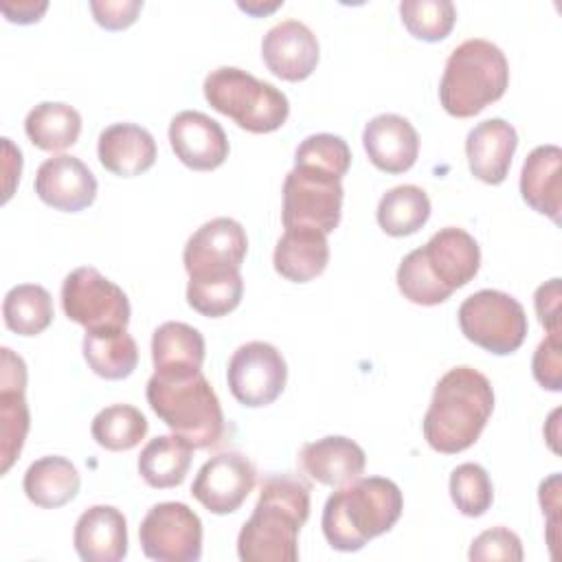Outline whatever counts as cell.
<instances>
[{
	"label": "cell",
	"mask_w": 562,
	"mask_h": 562,
	"mask_svg": "<svg viewBox=\"0 0 562 562\" xmlns=\"http://www.w3.org/2000/svg\"><path fill=\"white\" fill-rule=\"evenodd\" d=\"M310 518V485L294 474H268L237 536L244 562H296L299 531Z\"/></svg>",
	"instance_id": "1"
},
{
	"label": "cell",
	"mask_w": 562,
	"mask_h": 562,
	"mask_svg": "<svg viewBox=\"0 0 562 562\" xmlns=\"http://www.w3.org/2000/svg\"><path fill=\"white\" fill-rule=\"evenodd\" d=\"M492 411L494 389L490 380L468 364L452 367L435 384L422 422L424 439L437 452H463L476 443Z\"/></svg>",
	"instance_id": "2"
},
{
	"label": "cell",
	"mask_w": 562,
	"mask_h": 562,
	"mask_svg": "<svg viewBox=\"0 0 562 562\" xmlns=\"http://www.w3.org/2000/svg\"><path fill=\"white\" fill-rule=\"evenodd\" d=\"M481 268L476 239L459 228H439L422 248L411 250L397 268V288L411 303L439 305Z\"/></svg>",
	"instance_id": "3"
},
{
	"label": "cell",
	"mask_w": 562,
	"mask_h": 562,
	"mask_svg": "<svg viewBox=\"0 0 562 562\" xmlns=\"http://www.w3.org/2000/svg\"><path fill=\"white\" fill-rule=\"evenodd\" d=\"M402 507L404 498L397 483L384 476H358L325 501L321 527L331 549L351 553L391 531Z\"/></svg>",
	"instance_id": "4"
},
{
	"label": "cell",
	"mask_w": 562,
	"mask_h": 562,
	"mask_svg": "<svg viewBox=\"0 0 562 562\" xmlns=\"http://www.w3.org/2000/svg\"><path fill=\"white\" fill-rule=\"evenodd\" d=\"M145 395L151 411L193 450L211 448L222 439V404L202 369L182 375L154 371L147 380Z\"/></svg>",
	"instance_id": "5"
},
{
	"label": "cell",
	"mask_w": 562,
	"mask_h": 562,
	"mask_svg": "<svg viewBox=\"0 0 562 562\" xmlns=\"http://www.w3.org/2000/svg\"><path fill=\"white\" fill-rule=\"evenodd\" d=\"M507 83L509 64L505 53L490 40L472 37L448 55L439 81V101L448 114L468 119L498 101Z\"/></svg>",
	"instance_id": "6"
},
{
	"label": "cell",
	"mask_w": 562,
	"mask_h": 562,
	"mask_svg": "<svg viewBox=\"0 0 562 562\" xmlns=\"http://www.w3.org/2000/svg\"><path fill=\"white\" fill-rule=\"evenodd\" d=\"M202 88L211 108L233 119L246 132L268 134L288 121V97L241 68L220 66L206 75Z\"/></svg>",
	"instance_id": "7"
},
{
	"label": "cell",
	"mask_w": 562,
	"mask_h": 562,
	"mask_svg": "<svg viewBox=\"0 0 562 562\" xmlns=\"http://www.w3.org/2000/svg\"><path fill=\"white\" fill-rule=\"evenodd\" d=\"M459 327L463 336L490 353H514L527 338L525 307L507 292L479 290L459 305Z\"/></svg>",
	"instance_id": "8"
},
{
	"label": "cell",
	"mask_w": 562,
	"mask_h": 562,
	"mask_svg": "<svg viewBox=\"0 0 562 562\" xmlns=\"http://www.w3.org/2000/svg\"><path fill=\"white\" fill-rule=\"evenodd\" d=\"M342 195V178L316 167L294 165L283 180V226L316 228L329 235L340 224Z\"/></svg>",
	"instance_id": "9"
},
{
	"label": "cell",
	"mask_w": 562,
	"mask_h": 562,
	"mask_svg": "<svg viewBox=\"0 0 562 562\" xmlns=\"http://www.w3.org/2000/svg\"><path fill=\"white\" fill-rule=\"evenodd\" d=\"M61 307L86 331L127 329L132 314L127 294L92 266H81L66 274L61 283Z\"/></svg>",
	"instance_id": "10"
},
{
	"label": "cell",
	"mask_w": 562,
	"mask_h": 562,
	"mask_svg": "<svg viewBox=\"0 0 562 562\" xmlns=\"http://www.w3.org/2000/svg\"><path fill=\"white\" fill-rule=\"evenodd\" d=\"M138 540L151 560L195 562L202 558V520L184 503H158L140 520Z\"/></svg>",
	"instance_id": "11"
},
{
	"label": "cell",
	"mask_w": 562,
	"mask_h": 562,
	"mask_svg": "<svg viewBox=\"0 0 562 562\" xmlns=\"http://www.w3.org/2000/svg\"><path fill=\"white\" fill-rule=\"evenodd\" d=\"M226 380L233 397L239 404L259 408L272 404L283 393L288 382V364L274 345L250 340L233 351Z\"/></svg>",
	"instance_id": "12"
},
{
	"label": "cell",
	"mask_w": 562,
	"mask_h": 562,
	"mask_svg": "<svg viewBox=\"0 0 562 562\" xmlns=\"http://www.w3.org/2000/svg\"><path fill=\"white\" fill-rule=\"evenodd\" d=\"M257 483L252 461L241 452H220L202 463L191 494L211 514H231L241 507Z\"/></svg>",
	"instance_id": "13"
},
{
	"label": "cell",
	"mask_w": 562,
	"mask_h": 562,
	"mask_svg": "<svg viewBox=\"0 0 562 562\" xmlns=\"http://www.w3.org/2000/svg\"><path fill=\"white\" fill-rule=\"evenodd\" d=\"M0 362V472L7 474L13 461L20 457L29 426V404L24 397L26 389V364L9 347H2Z\"/></svg>",
	"instance_id": "14"
},
{
	"label": "cell",
	"mask_w": 562,
	"mask_h": 562,
	"mask_svg": "<svg viewBox=\"0 0 562 562\" xmlns=\"http://www.w3.org/2000/svg\"><path fill=\"white\" fill-rule=\"evenodd\" d=\"M169 143L176 158L195 171L217 169L231 149L224 127L198 110H182L171 119Z\"/></svg>",
	"instance_id": "15"
},
{
	"label": "cell",
	"mask_w": 562,
	"mask_h": 562,
	"mask_svg": "<svg viewBox=\"0 0 562 562\" xmlns=\"http://www.w3.org/2000/svg\"><path fill=\"white\" fill-rule=\"evenodd\" d=\"M321 46L314 31L301 20H281L261 40V57L268 70L285 81L307 79L318 64Z\"/></svg>",
	"instance_id": "16"
},
{
	"label": "cell",
	"mask_w": 562,
	"mask_h": 562,
	"mask_svg": "<svg viewBox=\"0 0 562 562\" xmlns=\"http://www.w3.org/2000/svg\"><path fill=\"white\" fill-rule=\"evenodd\" d=\"M35 193L57 211L77 213L94 202L97 178L77 156L57 154L37 167Z\"/></svg>",
	"instance_id": "17"
},
{
	"label": "cell",
	"mask_w": 562,
	"mask_h": 562,
	"mask_svg": "<svg viewBox=\"0 0 562 562\" xmlns=\"http://www.w3.org/2000/svg\"><path fill=\"white\" fill-rule=\"evenodd\" d=\"M248 250L244 226L233 217H213L204 222L184 244V270H226L239 268Z\"/></svg>",
	"instance_id": "18"
},
{
	"label": "cell",
	"mask_w": 562,
	"mask_h": 562,
	"mask_svg": "<svg viewBox=\"0 0 562 562\" xmlns=\"http://www.w3.org/2000/svg\"><path fill=\"white\" fill-rule=\"evenodd\" d=\"M362 145L369 160L386 173L408 171L419 154V136L413 123L400 114H378L362 132Z\"/></svg>",
	"instance_id": "19"
},
{
	"label": "cell",
	"mask_w": 562,
	"mask_h": 562,
	"mask_svg": "<svg viewBox=\"0 0 562 562\" xmlns=\"http://www.w3.org/2000/svg\"><path fill=\"white\" fill-rule=\"evenodd\" d=\"M518 134L505 119H485L468 132L465 156L470 171L485 184H501L512 167Z\"/></svg>",
	"instance_id": "20"
},
{
	"label": "cell",
	"mask_w": 562,
	"mask_h": 562,
	"mask_svg": "<svg viewBox=\"0 0 562 562\" xmlns=\"http://www.w3.org/2000/svg\"><path fill=\"white\" fill-rule=\"evenodd\" d=\"M299 463L312 481L327 487H340L364 472L367 454L353 439L329 435L305 443L299 452Z\"/></svg>",
	"instance_id": "21"
},
{
	"label": "cell",
	"mask_w": 562,
	"mask_h": 562,
	"mask_svg": "<svg viewBox=\"0 0 562 562\" xmlns=\"http://www.w3.org/2000/svg\"><path fill=\"white\" fill-rule=\"evenodd\" d=\"M72 542L86 562H119L127 555V520L112 505H92L77 518Z\"/></svg>",
	"instance_id": "22"
},
{
	"label": "cell",
	"mask_w": 562,
	"mask_h": 562,
	"mask_svg": "<svg viewBox=\"0 0 562 562\" xmlns=\"http://www.w3.org/2000/svg\"><path fill=\"white\" fill-rule=\"evenodd\" d=\"M154 136L136 123H112L99 134L97 156L99 162L121 178L145 173L156 162Z\"/></svg>",
	"instance_id": "23"
},
{
	"label": "cell",
	"mask_w": 562,
	"mask_h": 562,
	"mask_svg": "<svg viewBox=\"0 0 562 562\" xmlns=\"http://www.w3.org/2000/svg\"><path fill=\"white\" fill-rule=\"evenodd\" d=\"M329 261L327 235L316 228H285L274 246V270L294 283H307L323 274Z\"/></svg>",
	"instance_id": "24"
},
{
	"label": "cell",
	"mask_w": 562,
	"mask_h": 562,
	"mask_svg": "<svg viewBox=\"0 0 562 562\" xmlns=\"http://www.w3.org/2000/svg\"><path fill=\"white\" fill-rule=\"evenodd\" d=\"M562 149L558 145H538L529 151L520 171V195L538 213L560 222V180Z\"/></svg>",
	"instance_id": "25"
},
{
	"label": "cell",
	"mask_w": 562,
	"mask_h": 562,
	"mask_svg": "<svg viewBox=\"0 0 562 562\" xmlns=\"http://www.w3.org/2000/svg\"><path fill=\"white\" fill-rule=\"evenodd\" d=\"M206 356L204 336L187 323L167 321L154 329L151 362L156 373L182 375L202 369Z\"/></svg>",
	"instance_id": "26"
},
{
	"label": "cell",
	"mask_w": 562,
	"mask_h": 562,
	"mask_svg": "<svg viewBox=\"0 0 562 562\" xmlns=\"http://www.w3.org/2000/svg\"><path fill=\"white\" fill-rule=\"evenodd\" d=\"M81 479L75 463L59 454H48L33 461L24 472L26 498L44 509H55L70 503L79 492Z\"/></svg>",
	"instance_id": "27"
},
{
	"label": "cell",
	"mask_w": 562,
	"mask_h": 562,
	"mask_svg": "<svg viewBox=\"0 0 562 562\" xmlns=\"http://www.w3.org/2000/svg\"><path fill=\"white\" fill-rule=\"evenodd\" d=\"M244 294V279L239 268L198 270L189 274L187 303L209 318L231 314Z\"/></svg>",
	"instance_id": "28"
},
{
	"label": "cell",
	"mask_w": 562,
	"mask_h": 562,
	"mask_svg": "<svg viewBox=\"0 0 562 562\" xmlns=\"http://www.w3.org/2000/svg\"><path fill=\"white\" fill-rule=\"evenodd\" d=\"M191 446L178 435H158L138 454V474L149 487L169 490L184 481L191 465Z\"/></svg>",
	"instance_id": "29"
},
{
	"label": "cell",
	"mask_w": 562,
	"mask_h": 562,
	"mask_svg": "<svg viewBox=\"0 0 562 562\" xmlns=\"http://www.w3.org/2000/svg\"><path fill=\"white\" fill-rule=\"evenodd\" d=\"M29 140L44 151H61L77 143L81 114L61 101H42L24 119Z\"/></svg>",
	"instance_id": "30"
},
{
	"label": "cell",
	"mask_w": 562,
	"mask_h": 562,
	"mask_svg": "<svg viewBox=\"0 0 562 562\" xmlns=\"http://www.w3.org/2000/svg\"><path fill=\"white\" fill-rule=\"evenodd\" d=\"M83 358L99 378L123 380L132 375L138 364V347L127 329L86 331Z\"/></svg>",
	"instance_id": "31"
},
{
	"label": "cell",
	"mask_w": 562,
	"mask_h": 562,
	"mask_svg": "<svg viewBox=\"0 0 562 562\" xmlns=\"http://www.w3.org/2000/svg\"><path fill=\"white\" fill-rule=\"evenodd\" d=\"M375 217L386 235H413L430 217L428 193L417 184H397L380 198Z\"/></svg>",
	"instance_id": "32"
},
{
	"label": "cell",
	"mask_w": 562,
	"mask_h": 562,
	"mask_svg": "<svg viewBox=\"0 0 562 562\" xmlns=\"http://www.w3.org/2000/svg\"><path fill=\"white\" fill-rule=\"evenodd\" d=\"M2 316L13 334L37 336L53 323V299L37 283H20L4 294Z\"/></svg>",
	"instance_id": "33"
},
{
	"label": "cell",
	"mask_w": 562,
	"mask_h": 562,
	"mask_svg": "<svg viewBox=\"0 0 562 562\" xmlns=\"http://www.w3.org/2000/svg\"><path fill=\"white\" fill-rule=\"evenodd\" d=\"M147 417L132 404L105 406L94 415L90 424L92 439L112 452L136 448L147 435Z\"/></svg>",
	"instance_id": "34"
},
{
	"label": "cell",
	"mask_w": 562,
	"mask_h": 562,
	"mask_svg": "<svg viewBox=\"0 0 562 562\" xmlns=\"http://www.w3.org/2000/svg\"><path fill=\"white\" fill-rule=\"evenodd\" d=\"M400 15L408 33L424 42L448 37L457 22V9L450 0H402Z\"/></svg>",
	"instance_id": "35"
},
{
	"label": "cell",
	"mask_w": 562,
	"mask_h": 562,
	"mask_svg": "<svg viewBox=\"0 0 562 562\" xmlns=\"http://www.w3.org/2000/svg\"><path fill=\"white\" fill-rule=\"evenodd\" d=\"M450 498L463 516H483L494 501L490 474L479 463H461L450 474Z\"/></svg>",
	"instance_id": "36"
},
{
	"label": "cell",
	"mask_w": 562,
	"mask_h": 562,
	"mask_svg": "<svg viewBox=\"0 0 562 562\" xmlns=\"http://www.w3.org/2000/svg\"><path fill=\"white\" fill-rule=\"evenodd\" d=\"M294 165H307L342 178L351 165V149L345 138L321 132L303 138L294 151Z\"/></svg>",
	"instance_id": "37"
},
{
	"label": "cell",
	"mask_w": 562,
	"mask_h": 562,
	"mask_svg": "<svg viewBox=\"0 0 562 562\" xmlns=\"http://www.w3.org/2000/svg\"><path fill=\"white\" fill-rule=\"evenodd\" d=\"M468 558L474 562L481 560H505V562H520L522 560V544L520 538L507 527H492L479 533L472 540Z\"/></svg>",
	"instance_id": "38"
},
{
	"label": "cell",
	"mask_w": 562,
	"mask_h": 562,
	"mask_svg": "<svg viewBox=\"0 0 562 562\" xmlns=\"http://www.w3.org/2000/svg\"><path fill=\"white\" fill-rule=\"evenodd\" d=\"M533 378L540 386L549 391L562 389V360H560V331H549V336L538 345L533 353Z\"/></svg>",
	"instance_id": "39"
},
{
	"label": "cell",
	"mask_w": 562,
	"mask_h": 562,
	"mask_svg": "<svg viewBox=\"0 0 562 562\" xmlns=\"http://www.w3.org/2000/svg\"><path fill=\"white\" fill-rule=\"evenodd\" d=\"M143 9V0H92L90 11L99 26L108 31H121L136 22Z\"/></svg>",
	"instance_id": "40"
},
{
	"label": "cell",
	"mask_w": 562,
	"mask_h": 562,
	"mask_svg": "<svg viewBox=\"0 0 562 562\" xmlns=\"http://www.w3.org/2000/svg\"><path fill=\"white\" fill-rule=\"evenodd\" d=\"M533 305L540 325L547 331H560V279H549L538 285L533 294Z\"/></svg>",
	"instance_id": "41"
},
{
	"label": "cell",
	"mask_w": 562,
	"mask_h": 562,
	"mask_svg": "<svg viewBox=\"0 0 562 562\" xmlns=\"http://www.w3.org/2000/svg\"><path fill=\"white\" fill-rule=\"evenodd\" d=\"M4 18L9 22H18V24H33L37 22L44 11L48 9V2L46 0H40V2H33V0H26V2H2L0 4Z\"/></svg>",
	"instance_id": "42"
},
{
	"label": "cell",
	"mask_w": 562,
	"mask_h": 562,
	"mask_svg": "<svg viewBox=\"0 0 562 562\" xmlns=\"http://www.w3.org/2000/svg\"><path fill=\"white\" fill-rule=\"evenodd\" d=\"M281 4H283V0H274L270 4H266V2H239V9H244L246 13H252V15H266V13H272Z\"/></svg>",
	"instance_id": "43"
}]
</instances>
